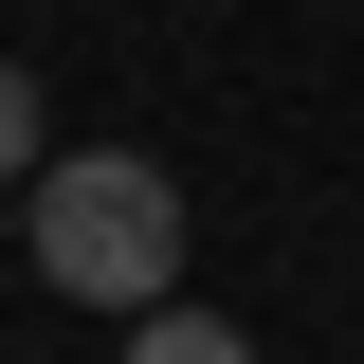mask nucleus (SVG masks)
Returning a JSON list of instances; mask_svg holds the SVG:
<instances>
[{"instance_id":"2","label":"nucleus","mask_w":364,"mask_h":364,"mask_svg":"<svg viewBox=\"0 0 364 364\" xmlns=\"http://www.w3.org/2000/svg\"><path fill=\"white\" fill-rule=\"evenodd\" d=\"M128 364H255V346H237L219 310H146V328H128Z\"/></svg>"},{"instance_id":"3","label":"nucleus","mask_w":364,"mask_h":364,"mask_svg":"<svg viewBox=\"0 0 364 364\" xmlns=\"http://www.w3.org/2000/svg\"><path fill=\"white\" fill-rule=\"evenodd\" d=\"M0 182H37V73H0Z\"/></svg>"},{"instance_id":"1","label":"nucleus","mask_w":364,"mask_h":364,"mask_svg":"<svg viewBox=\"0 0 364 364\" xmlns=\"http://www.w3.org/2000/svg\"><path fill=\"white\" fill-rule=\"evenodd\" d=\"M37 273L73 310H182V182L128 164V146H55L37 164Z\"/></svg>"}]
</instances>
